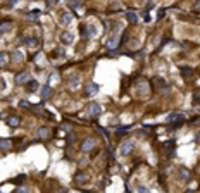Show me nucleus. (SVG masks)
I'll list each match as a JSON object with an SVG mask.
<instances>
[{
  "label": "nucleus",
  "instance_id": "obj_1",
  "mask_svg": "<svg viewBox=\"0 0 200 193\" xmlns=\"http://www.w3.org/2000/svg\"><path fill=\"white\" fill-rule=\"evenodd\" d=\"M100 110H102V107H100V103H97V102H90L88 105H86V114L91 116V117L98 116Z\"/></svg>",
  "mask_w": 200,
  "mask_h": 193
},
{
  "label": "nucleus",
  "instance_id": "obj_2",
  "mask_svg": "<svg viewBox=\"0 0 200 193\" xmlns=\"http://www.w3.org/2000/svg\"><path fill=\"white\" fill-rule=\"evenodd\" d=\"M73 21V14H69V12H60L59 14V22L62 24V26H69Z\"/></svg>",
  "mask_w": 200,
  "mask_h": 193
},
{
  "label": "nucleus",
  "instance_id": "obj_3",
  "mask_svg": "<svg viewBox=\"0 0 200 193\" xmlns=\"http://www.w3.org/2000/svg\"><path fill=\"white\" fill-rule=\"evenodd\" d=\"M81 35H83L84 38H91L97 35V28L93 26V24H90V26H83V29H81Z\"/></svg>",
  "mask_w": 200,
  "mask_h": 193
},
{
  "label": "nucleus",
  "instance_id": "obj_4",
  "mask_svg": "<svg viewBox=\"0 0 200 193\" xmlns=\"http://www.w3.org/2000/svg\"><path fill=\"white\" fill-rule=\"evenodd\" d=\"M29 78H31V76H29V73H28V71H24V73H19V74L16 76V83H17V85H26L28 81H29Z\"/></svg>",
  "mask_w": 200,
  "mask_h": 193
},
{
  "label": "nucleus",
  "instance_id": "obj_5",
  "mask_svg": "<svg viewBox=\"0 0 200 193\" xmlns=\"http://www.w3.org/2000/svg\"><path fill=\"white\" fill-rule=\"evenodd\" d=\"M131 150H133V141H124V143L119 147V154H121L122 157L128 155V154H129Z\"/></svg>",
  "mask_w": 200,
  "mask_h": 193
},
{
  "label": "nucleus",
  "instance_id": "obj_6",
  "mask_svg": "<svg viewBox=\"0 0 200 193\" xmlns=\"http://www.w3.org/2000/svg\"><path fill=\"white\" fill-rule=\"evenodd\" d=\"M183 121H184V116H181V114H171V116H167V123L176 124V126H179V123H183Z\"/></svg>",
  "mask_w": 200,
  "mask_h": 193
},
{
  "label": "nucleus",
  "instance_id": "obj_7",
  "mask_svg": "<svg viewBox=\"0 0 200 193\" xmlns=\"http://www.w3.org/2000/svg\"><path fill=\"white\" fill-rule=\"evenodd\" d=\"M60 42L64 43V45H71V43L74 42V35L69 31H64L62 35H60Z\"/></svg>",
  "mask_w": 200,
  "mask_h": 193
},
{
  "label": "nucleus",
  "instance_id": "obj_8",
  "mask_svg": "<svg viewBox=\"0 0 200 193\" xmlns=\"http://www.w3.org/2000/svg\"><path fill=\"white\" fill-rule=\"evenodd\" d=\"M93 147H95V138H86L83 141V145H81V150L83 152H90Z\"/></svg>",
  "mask_w": 200,
  "mask_h": 193
},
{
  "label": "nucleus",
  "instance_id": "obj_9",
  "mask_svg": "<svg viewBox=\"0 0 200 193\" xmlns=\"http://www.w3.org/2000/svg\"><path fill=\"white\" fill-rule=\"evenodd\" d=\"M98 91V85L97 83H88L86 85V90H84V93H86V96H91V95H95Z\"/></svg>",
  "mask_w": 200,
  "mask_h": 193
},
{
  "label": "nucleus",
  "instance_id": "obj_10",
  "mask_svg": "<svg viewBox=\"0 0 200 193\" xmlns=\"http://www.w3.org/2000/svg\"><path fill=\"white\" fill-rule=\"evenodd\" d=\"M12 28V22L11 21H5V22H0V35H4V33H9Z\"/></svg>",
  "mask_w": 200,
  "mask_h": 193
},
{
  "label": "nucleus",
  "instance_id": "obj_11",
  "mask_svg": "<svg viewBox=\"0 0 200 193\" xmlns=\"http://www.w3.org/2000/svg\"><path fill=\"white\" fill-rule=\"evenodd\" d=\"M69 86H71L73 90H76V88L79 86V76H78V74H74V76H71V78H69Z\"/></svg>",
  "mask_w": 200,
  "mask_h": 193
},
{
  "label": "nucleus",
  "instance_id": "obj_12",
  "mask_svg": "<svg viewBox=\"0 0 200 193\" xmlns=\"http://www.w3.org/2000/svg\"><path fill=\"white\" fill-rule=\"evenodd\" d=\"M74 181L78 183V185H83V183L88 181V176H86L84 172H78V174H76V178H74Z\"/></svg>",
  "mask_w": 200,
  "mask_h": 193
},
{
  "label": "nucleus",
  "instance_id": "obj_13",
  "mask_svg": "<svg viewBox=\"0 0 200 193\" xmlns=\"http://www.w3.org/2000/svg\"><path fill=\"white\" fill-rule=\"evenodd\" d=\"M126 19H128L129 22H131V24H136V22H138V16H136V12L129 11V12L126 14Z\"/></svg>",
  "mask_w": 200,
  "mask_h": 193
},
{
  "label": "nucleus",
  "instance_id": "obj_14",
  "mask_svg": "<svg viewBox=\"0 0 200 193\" xmlns=\"http://www.w3.org/2000/svg\"><path fill=\"white\" fill-rule=\"evenodd\" d=\"M36 88H38V81H36V80H29V81L26 83V90H28V91H35Z\"/></svg>",
  "mask_w": 200,
  "mask_h": 193
},
{
  "label": "nucleus",
  "instance_id": "obj_15",
  "mask_svg": "<svg viewBox=\"0 0 200 193\" xmlns=\"http://www.w3.org/2000/svg\"><path fill=\"white\" fill-rule=\"evenodd\" d=\"M38 136H40V138H48V136H50V129L48 128H40L38 129Z\"/></svg>",
  "mask_w": 200,
  "mask_h": 193
},
{
  "label": "nucleus",
  "instance_id": "obj_16",
  "mask_svg": "<svg viewBox=\"0 0 200 193\" xmlns=\"http://www.w3.org/2000/svg\"><path fill=\"white\" fill-rule=\"evenodd\" d=\"M19 117H16V116H11V117H7V124L9 126H19Z\"/></svg>",
  "mask_w": 200,
  "mask_h": 193
},
{
  "label": "nucleus",
  "instance_id": "obj_17",
  "mask_svg": "<svg viewBox=\"0 0 200 193\" xmlns=\"http://www.w3.org/2000/svg\"><path fill=\"white\" fill-rule=\"evenodd\" d=\"M11 140H0V148H4V150H11Z\"/></svg>",
  "mask_w": 200,
  "mask_h": 193
},
{
  "label": "nucleus",
  "instance_id": "obj_18",
  "mask_svg": "<svg viewBox=\"0 0 200 193\" xmlns=\"http://www.w3.org/2000/svg\"><path fill=\"white\" fill-rule=\"evenodd\" d=\"M181 76H183V78H191V76H193V69L183 67V69H181Z\"/></svg>",
  "mask_w": 200,
  "mask_h": 193
},
{
  "label": "nucleus",
  "instance_id": "obj_19",
  "mask_svg": "<svg viewBox=\"0 0 200 193\" xmlns=\"http://www.w3.org/2000/svg\"><path fill=\"white\" fill-rule=\"evenodd\" d=\"M107 45H109V48H116L117 45H119V38H117V36L111 38V40H109V42H107Z\"/></svg>",
  "mask_w": 200,
  "mask_h": 193
},
{
  "label": "nucleus",
  "instance_id": "obj_20",
  "mask_svg": "<svg viewBox=\"0 0 200 193\" xmlns=\"http://www.w3.org/2000/svg\"><path fill=\"white\" fill-rule=\"evenodd\" d=\"M179 176L183 178V181H190V172H188V169H179Z\"/></svg>",
  "mask_w": 200,
  "mask_h": 193
},
{
  "label": "nucleus",
  "instance_id": "obj_21",
  "mask_svg": "<svg viewBox=\"0 0 200 193\" xmlns=\"http://www.w3.org/2000/svg\"><path fill=\"white\" fill-rule=\"evenodd\" d=\"M50 93H52V88H50V86H45V88H43V91H42V95H43V98H48V96H50Z\"/></svg>",
  "mask_w": 200,
  "mask_h": 193
},
{
  "label": "nucleus",
  "instance_id": "obj_22",
  "mask_svg": "<svg viewBox=\"0 0 200 193\" xmlns=\"http://www.w3.org/2000/svg\"><path fill=\"white\" fill-rule=\"evenodd\" d=\"M5 64H7V54L0 52V67H4Z\"/></svg>",
  "mask_w": 200,
  "mask_h": 193
},
{
  "label": "nucleus",
  "instance_id": "obj_23",
  "mask_svg": "<svg viewBox=\"0 0 200 193\" xmlns=\"http://www.w3.org/2000/svg\"><path fill=\"white\" fill-rule=\"evenodd\" d=\"M26 45H28L29 48H31V47H36V45H38V40H36V38H28Z\"/></svg>",
  "mask_w": 200,
  "mask_h": 193
},
{
  "label": "nucleus",
  "instance_id": "obj_24",
  "mask_svg": "<svg viewBox=\"0 0 200 193\" xmlns=\"http://www.w3.org/2000/svg\"><path fill=\"white\" fill-rule=\"evenodd\" d=\"M153 83H155V85H157V88H160V90H166V88H167V85H166L162 80H155Z\"/></svg>",
  "mask_w": 200,
  "mask_h": 193
},
{
  "label": "nucleus",
  "instance_id": "obj_25",
  "mask_svg": "<svg viewBox=\"0 0 200 193\" xmlns=\"http://www.w3.org/2000/svg\"><path fill=\"white\" fill-rule=\"evenodd\" d=\"M12 55H14V57H12L14 62H21V60H22V54H21V52H14Z\"/></svg>",
  "mask_w": 200,
  "mask_h": 193
},
{
  "label": "nucleus",
  "instance_id": "obj_26",
  "mask_svg": "<svg viewBox=\"0 0 200 193\" xmlns=\"http://www.w3.org/2000/svg\"><path fill=\"white\" fill-rule=\"evenodd\" d=\"M55 81H57V74H52V76H50V81H48V86L52 88V86L55 85Z\"/></svg>",
  "mask_w": 200,
  "mask_h": 193
},
{
  "label": "nucleus",
  "instance_id": "obj_27",
  "mask_svg": "<svg viewBox=\"0 0 200 193\" xmlns=\"http://www.w3.org/2000/svg\"><path fill=\"white\" fill-rule=\"evenodd\" d=\"M38 16H40V12H38V11H33V12H29V14H28V17H29V19H38Z\"/></svg>",
  "mask_w": 200,
  "mask_h": 193
},
{
  "label": "nucleus",
  "instance_id": "obj_28",
  "mask_svg": "<svg viewBox=\"0 0 200 193\" xmlns=\"http://www.w3.org/2000/svg\"><path fill=\"white\" fill-rule=\"evenodd\" d=\"M67 5L71 7V9H76V7H79V5H81V2H69Z\"/></svg>",
  "mask_w": 200,
  "mask_h": 193
},
{
  "label": "nucleus",
  "instance_id": "obj_29",
  "mask_svg": "<svg viewBox=\"0 0 200 193\" xmlns=\"http://www.w3.org/2000/svg\"><path fill=\"white\" fill-rule=\"evenodd\" d=\"M193 103H200V93H195L193 95Z\"/></svg>",
  "mask_w": 200,
  "mask_h": 193
}]
</instances>
